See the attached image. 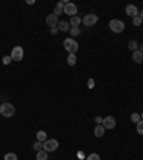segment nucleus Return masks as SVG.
<instances>
[{"mask_svg": "<svg viewBox=\"0 0 143 160\" xmlns=\"http://www.w3.org/2000/svg\"><path fill=\"white\" fill-rule=\"evenodd\" d=\"M67 64L69 66H75L76 64V54H69L67 56Z\"/></svg>", "mask_w": 143, "mask_h": 160, "instance_id": "a211bd4d", "label": "nucleus"}, {"mask_svg": "<svg viewBox=\"0 0 143 160\" xmlns=\"http://www.w3.org/2000/svg\"><path fill=\"white\" fill-rule=\"evenodd\" d=\"M138 42H136V40H130V42H129V44H127V47H129V50H132V52H136V50H139L138 49Z\"/></svg>", "mask_w": 143, "mask_h": 160, "instance_id": "f3484780", "label": "nucleus"}, {"mask_svg": "<svg viewBox=\"0 0 143 160\" xmlns=\"http://www.w3.org/2000/svg\"><path fill=\"white\" fill-rule=\"evenodd\" d=\"M126 14H127L129 17H136V16H139V10L138 7L134 5H129L126 6Z\"/></svg>", "mask_w": 143, "mask_h": 160, "instance_id": "9d476101", "label": "nucleus"}, {"mask_svg": "<svg viewBox=\"0 0 143 160\" xmlns=\"http://www.w3.org/2000/svg\"><path fill=\"white\" fill-rule=\"evenodd\" d=\"M57 29H59L60 32H69V30H70V24H69V22H66V20H60L59 24H57Z\"/></svg>", "mask_w": 143, "mask_h": 160, "instance_id": "f8f14e48", "label": "nucleus"}, {"mask_svg": "<svg viewBox=\"0 0 143 160\" xmlns=\"http://www.w3.org/2000/svg\"><path fill=\"white\" fill-rule=\"evenodd\" d=\"M82 23V19L80 17H77V16H73L70 19V22H69V24H70L72 27H79V24Z\"/></svg>", "mask_w": 143, "mask_h": 160, "instance_id": "2eb2a0df", "label": "nucleus"}, {"mask_svg": "<svg viewBox=\"0 0 143 160\" xmlns=\"http://www.w3.org/2000/svg\"><path fill=\"white\" fill-rule=\"evenodd\" d=\"M23 54H24L23 47L22 46H14V49L12 50L10 57H12V60H14V61H20L22 59H23Z\"/></svg>", "mask_w": 143, "mask_h": 160, "instance_id": "39448f33", "label": "nucleus"}, {"mask_svg": "<svg viewBox=\"0 0 143 160\" xmlns=\"http://www.w3.org/2000/svg\"><path fill=\"white\" fill-rule=\"evenodd\" d=\"M103 127L105 129H114L116 127V119L113 117V116H106L105 119H103Z\"/></svg>", "mask_w": 143, "mask_h": 160, "instance_id": "6e6552de", "label": "nucleus"}, {"mask_svg": "<svg viewBox=\"0 0 143 160\" xmlns=\"http://www.w3.org/2000/svg\"><path fill=\"white\" fill-rule=\"evenodd\" d=\"M5 160H17V156L14 155V153H7L5 156Z\"/></svg>", "mask_w": 143, "mask_h": 160, "instance_id": "5701e85b", "label": "nucleus"}, {"mask_svg": "<svg viewBox=\"0 0 143 160\" xmlns=\"http://www.w3.org/2000/svg\"><path fill=\"white\" fill-rule=\"evenodd\" d=\"M53 12H54V16H59V14H62L63 13V7H60V6H57L56 5V7H54V10H53Z\"/></svg>", "mask_w": 143, "mask_h": 160, "instance_id": "393cba45", "label": "nucleus"}, {"mask_svg": "<svg viewBox=\"0 0 143 160\" xmlns=\"http://www.w3.org/2000/svg\"><path fill=\"white\" fill-rule=\"evenodd\" d=\"M69 32H70L72 39H73V37H76V36H79V34H80V29H79V27H70V30H69Z\"/></svg>", "mask_w": 143, "mask_h": 160, "instance_id": "6ab92c4d", "label": "nucleus"}, {"mask_svg": "<svg viewBox=\"0 0 143 160\" xmlns=\"http://www.w3.org/2000/svg\"><path fill=\"white\" fill-rule=\"evenodd\" d=\"M59 147V141L56 139H47V140L43 143V150H46L47 153H52Z\"/></svg>", "mask_w": 143, "mask_h": 160, "instance_id": "20e7f679", "label": "nucleus"}, {"mask_svg": "<svg viewBox=\"0 0 143 160\" xmlns=\"http://www.w3.org/2000/svg\"><path fill=\"white\" fill-rule=\"evenodd\" d=\"M95 122L97 123V124H102V123H103V117H100V116H97V117L95 119Z\"/></svg>", "mask_w": 143, "mask_h": 160, "instance_id": "cd10ccee", "label": "nucleus"}, {"mask_svg": "<svg viewBox=\"0 0 143 160\" xmlns=\"http://www.w3.org/2000/svg\"><path fill=\"white\" fill-rule=\"evenodd\" d=\"M63 46H65V49L69 52V54H75V53L77 52V49H79V44H77V42L75 40V39H72V37L65 39Z\"/></svg>", "mask_w": 143, "mask_h": 160, "instance_id": "f257e3e1", "label": "nucleus"}, {"mask_svg": "<svg viewBox=\"0 0 143 160\" xmlns=\"http://www.w3.org/2000/svg\"><path fill=\"white\" fill-rule=\"evenodd\" d=\"M87 86H89V87L92 89V87L95 86V80H93V79H89V82H87Z\"/></svg>", "mask_w": 143, "mask_h": 160, "instance_id": "c85d7f7f", "label": "nucleus"}, {"mask_svg": "<svg viewBox=\"0 0 143 160\" xmlns=\"http://www.w3.org/2000/svg\"><path fill=\"white\" fill-rule=\"evenodd\" d=\"M136 130L139 134H143V120H140L139 123H136Z\"/></svg>", "mask_w": 143, "mask_h": 160, "instance_id": "aec40b11", "label": "nucleus"}, {"mask_svg": "<svg viewBox=\"0 0 143 160\" xmlns=\"http://www.w3.org/2000/svg\"><path fill=\"white\" fill-rule=\"evenodd\" d=\"M130 120H132L133 123H139V122H140V114H139V113H133V114H132V117H130Z\"/></svg>", "mask_w": 143, "mask_h": 160, "instance_id": "412c9836", "label": "nucleus"}, {"mask_svg": "<svg viewBox=\"0 0 143 160\" xmlns=\"http://www.w3.org/2000/svg\"><path fill=\"white\" fill-rule=\"evenodd\" d=\"M142 23H143V20L140 19V16H136V17H133V24H134V26H140Z\"/></svg>", "mask_w": 143, "mask_h": 160, "instance_id": "a878e982", "label": "nucleus"}, {"mask_svg": "<svg viewBox=\"0 0 143 160\" xmlns=\"http://www.w3.org/2000/svg\"><path fill=\"white\" fill-rule=\"evenodd\" d=\"M36 160H47V151L46 150H39L36 155Z\"/></svg>", "mask_w": 143, "mask_h": 160, "instance_id": "dca6fc26", "label": "nucleus"}, {"mask_svg": "<svg viewBox=\"0 0 143 160\" xmlns=\"http://www.w3.org/2000/svg\"><path fill=\"white\" fill-rule=\"evenodd\" d=\"M86 160H100V156L97 153H92V155L87 156V159Z\"/></svg>", "mask_w": 143, "mask_h": 160, "instance_id": "b1692460", "label": "nucleus"}, {"mask_svg": "<svg viewBox=\"0 0 143 160\" xmlns=\"http://www.w3.org/2000/svg\"><path fill=\"white\" fill-rule=\"evenodd\" d=\"M63 13L69 14L70 17H73V16H76V13H77V6L75 5V3H69V2H67V3H66V6L63 7Z\"/></svg>", "mask_w": 143, "mask_h": 160, "instance_id": "423d86ee", "label": "nucleus"}, {"mask_svg": "<svg viewBox=\"0 0 143 160\" xmlns=\"http://www.w3.org/2000/svg\"><path fill=\"white\" fill-rule=\"evenodd\" d=\"M57 32H59V29H57V27H52V29H50V33H52V34H56Z\"/></svg>", "mask_w": 143, "mask_h": 160, "instance_id": "c756f323", "label": "nucleus"}, {"mask_svg": "<svg viewBox=\"0 0 143 160\" xmlns=\"http://www.w3.org/2000/svg\"><path fill=\"white\" fill-rule=\"evenodd\" d=\"M139 50H140V52L143 53V44H142V46H140V49H139Z\"/></svg>", "mask_w": 143, "mask_h": 160, "instance_id": "2f4dec72", "label": "nucleus"}, {"mask_svg": "<svg viewBox=\"0 0 143 160\" xmlns=\"http://www.w3.org/2000/svg\"><path fill=\"white\" fill-rule=\"evenodd\" d=\"M10 61H12V57H10V56H5V57H3V64H9Z\"/></svg>", "mask_w": 143, "mask_h": 160, "instance_id": "bb28decb", "label": "nucleus"}, {"mask_svg": "<svg viewBox=\"0 0 143 160\" xmlns=\"http://www.w3.org/2000/svg\"><path fill=\"white\" fill-rule=\"evenodd\" d=\"M139 16H140V19L143 20V10H142V12H140V14H139Z\"/></svg>", "mask_w": 143, "mask_h": 160, "instance_id": "7c9ffc66", "label": "nucleus"}, {"mask_svg": "<svg viewBox=\"0 0 143 160\" xmlns=\"http://www.w3.org/2000/svg\"><path fill=\"white\" fill-rule=\"evenodd\" d=\"M33 149H34L36 151L43 150V143H42V141H36V143L33 144Z\"/></svg>", "mask_w": 143, "mask_h": 160, "instance_id": "4be33fe9", "label": "nucleus"}, {"mask_svg": "<svg viewBox=\"0 0 143 160\" xmlns=\"http://www.w3.org/2000/svg\"><path fill=\"white\" fill-rule=\"evenodd\" d=\"M36 137H37V141H42V143H44V141L47 140V134H46V132H43V130H39L36 133Z\"/></svg>", "mask_w": 143, "mask_h": 160, "instance_id": "4468645a", "label": "nucleus"}, {"mask_svg": "<svg viewBox=\"0 0 143 160\" xmlns=\"http://www.w3.org/2000/svg\"><path fill=\"white\" fill-rule=\"evenodd\" d=\"M109 27L113 33H122L124 30V23L122 20H117V19H113L109 22Z\"/></svg>", "mask_w": 143, "mask_h": 160, "instance_id": "7ed1b4c3", "label": "nucleus"}, {"mask_svg": "<svg viewBox=\"0 0 143 160\" xmlns=\"http://www.w3.org/2000/svg\"><path fill=\"white\" fill-rule=\"evenodd\" d=\"M105 127H103V124H97V126H95V136L96 137H103V134H105Z\"/></svg>", "mask_w": 143, "mask_h": 160, "instance_id": "ddd939ff", "label": "nucleus"}, {"mask_svg": "<svg viewBox=\"0 0 143 160\" xmlns=\"http://www.w3.org/2000/svg\"><path fill=\"white\" fill-rule=\"evenodd\" d=\"M46 23L50 29L52 27H57V24H59V19H57V16L54 14H49L47 17H46Z\"/></svg>", "mask_w": 143, "mask_h": 160, "instance_id": "1a4fd4ad", "label": "nucleus"}, {"mask_svg": "<svg viewBox=\"0 0 143 160\" xmlns=\"http://www.w3.org/2000/svg\"><path fill=\"white\" fill-rule=\"evenodd\" d=\"M14 112H16V109L12 103H2V106H0V114L3 117H12Z\"/></svg>", "mask_w": 143, "mask_h": 160, "instance_id": "f03ea898", "label": "nucleus"}, {"mask_svg": "<svg viewBox=\"0 0 143 160\" xmlns=\"http://www.w3.org/2000/svg\"><path fill=\"white\" fill-rule=\"evenodd\" d=\"M97 20H99V17L95 13H89L83 17V24L85 26H93V24L97 23Z\"/></svg>", "mask_w": 143, "mask_h": 160, "instance_id": "0eeeda50", "label": "nucleus"}, {"mask_svg": "<svg viewBox=\"0 0 143 160\" xmlns=\"http://www.w3.org/2000/svg\"><path fill=\"white\" fill-rule=\"evenodd\" d=\"M132 59H133L134 63H139V64H142L143 63V53L140 50H136V52L132 53Z\"/></svg>", "mask_w": 143, "mask_h": 160, "instance_id": "9b49d317", "label": "nucleus"}, {"mask_svg": "<svg viewBox=\"0 0 143 160\" xmlns=\"http://www.w3.org/2000/svg\"><path fill=\"white\" fill-rule=\"evenodd\" d=\"M140 117H142V119H143V113H142V114H140Z\"/></svg>", "mask_w": 143, "mask_h": 160, "instance_id": "473e14b6", "label": "nucleus"}]
</instances>
